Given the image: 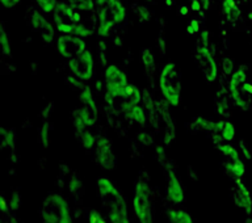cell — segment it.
<instances>
[{"instance_id": "ffe728a7", "label": "cell", "mask_w": 252, "mask_h": 223, "mask_svg": "<svg viewBox=\"0 0 252 223\" xmlns=\"http://www.w3.org/2000/svg\"><path fill=\"white\" fill-rule=\"evenodd\" d=\"M76 138H78V141L80 142V145H82L83 149L86 150H90V149H94V146H96V137H94L92 131L90 130V127L86 130H83L80 133H76Z\"/></svg>"}, {"instance_id": "d4e9b609", "label": "cell", "mask_w": 252, "mask_h": 223, "mask_svg": "<svg viewBox=\"0 0 252 223\" xmlns=\"http://www.w3.org/2000/svg\"><path fill=\"white\" fill-rule=\"evenodd\" d=\"M68 189L72 196H79L80 193H83V183L80 180V177L78 175H72L68 181Z\"/></svg>"}, {"instance_id": "7dc6e473", "label": "cell", "mask_w": 252, "mask_h": 223, "mask_svg": "<svg viewBox=\"0 0 252 223\" xmlns=\"http://www.w3.org/2000/svg\"><path fill=\"white\" fill-rule=\"evenodd\" d=\"M188 12H189V8L187 7V5H181V7L179 8V13H180L181 16L188 15Z\"/></svg>"}, {"instance_id": "74e56055", "label": "cell", "mask_w": 252, "mask_h": 223, "mask_svg": "<svg viewBox=\"0 0 252 223\" xmlns=\"http://www.w3.org/2000/svg\"><path fill=\"white\" fill-rule=\"evenodd\" d=\"M187 32H188V34H197V33L200 32V21L196 19H193L192 21L188 24Z\"/></svg>"}, {"instance_id": "6da1fadb", "label": "cell", "mask_w": 252, "mask_h": 223, "mask_svg": "<svg viewBox=\"0 0 252 223\" xmlns=\"http://www.w3.org/2000/svg\"><path fill=\"white\" fill-rule=\"evenodd\" d=\"M97 12V34L108 37L114 25L122 23L126 17V9L121 0H94Z\"/></svg>"}, {"instance_id": "681fc988", "label": "cell", "mask_w": 252, "mask_h": 223, "mask_svg": "<svg viewBox=\"0 0 252 223\" xmlns=\"http://www.w3.org/2000/svg\"><path fill=\"white\" fill-rule=\"evenodd\" d=\"M247 16H248V20H250V21H251V23H252V11L248 12Z\"/></svg>"}, {"instance_id": "cb8c5ba5", "label": "cell", "mask_w": 252, "mask_h": 223, "mask_svg": "<svg viewBox=\"0 0 252 223\" xmlns=\"http://www.w3.org/2000/svg\"><path fill=\"white\" fill-rule=\"evenodd\" d=\"M71 7H74L78 11H94V0H66Z\"/></svg>"}, {"instance_id": "60d3db41", "label": "cell", "mask_w": 252, "mask_h": 223, "mask_svg": "<svg viewBox=\"0 0 252 223\" xmlns=\"http://www.w3.org/2000/svg\"><path fill=\"white\" fill-rule=\"evenodd\" d=\"M198 43H201L202 46H209V32L208 31H204L200 33V39H198Z\"/></svg>"}, {"instance_id": "4fadbf2b", "label": "cell", "mask_w": 252, "mask_h": 223, "mask_svg": "<svg viewBox=\"0 0 252 223\" xmlns=\"http://www.w3.org/2000/svg\"><path fill=\"white\" fill-rule=\"evenodd\" d=\"M165 169H167V188H165V196L173 205H181L185 200L184 188L181 185L179 177H177L176 172L173 171V168L167 163L165 164Z\"/></svg>"}, {"instance_id": "d6a6232c", "label": "cell", "mask_w": 252, "mask_h": 223, "mask_svg": "<svg viewBox=\"0 0 252 223\" xmlns=\"http://www.w3.org/2000/svg\"><path fill=\"white\" fill-rule=\"evenodd\" d=\"M74 34L79 35V37H82V38H88V37H91V35H92V31H91V29H88V28L84 25V24L80 23L76 25V28H75Z\"/></svg>"}, {"instance_id": "ba28073f", "label": "cell", "mask_w": 252, "mask_h": 223, "mask_svg": "<svg viewBox=\"0 0 252 223\" xmlns=\"http://www.w3.org/2000/svg\"><path fill=\"white\" fill-rule=\"evenodd\" d=\"M246 82H247V74H246L244 68L240 67L236 71H234V74L231 75V79H230V84H228V90H230V94L232 96V100L242 109H247L252 97L244 88Z\"/></svg>"}, {"instance_id": "8d00e7d4", "label": "cell", "mask_w": 252, "mask_h": 223, "mask_svg": "<svg viewBox=\"0 0 252 223\" xmlns=\"http://www.w3.org/2000/svg\"><path fill=\"white\" fill-rule=\"evenodd\" d=\"M109 223H130L129 216L127 214H108Z\"/></svg>"}, {"instance_id": "f546056e", "label": "cell", "mask_w": 252, "mask_h": 223, "mask_svg": "<svg viewBox=\"0 0 252 223\" xmlns=\"http://www.w3.org/2000/svg\"><path fill=\"white\" fill-rule=\"evenodd\" d=\"M220 67H222V72L227 76H231L234 74V61L230 57H224L220 62Z\"/></svg>"}, {"instance_id": "e0dca14e", "label": "cell", "mask_w": 252, "mask_h": 223, "mask_svg": "<svg viewBox=\"0 0 252 223\" xmlns=\"http://www.w3.org/2000/svg\"><path fill=\"white\" fill-rule=\"evenodd\" d=\"M169 223H194L192 216L183 209L172 208L167 212Z\"/></svg>"}, {"instance_id": "44dd1931", "label": "cell", "mask_w": 252, "mask_h": 223, "mask_svg": "<svg viewBox=\"0 0 252 223\" xmlns=\"http://www.w3.org/2000/svg\"><path fill=\"white\" fill-rule=\"evenodd\" d=\"M0 137H1V149L15 150L16 147V134L12 129L0 127Z\"/></svg>"}, {"instance_id": "603a6c76", "label": "cell", "mask_w": 252, "mask_h": 223, "mask_svg": "<svg viewBox=\"0 0 252 223\" xmlns=\"http://www.w3.org/2000/svg\"><path fill=\"white\" fill-rule=\"evenodd\" d=\"M217 149L220 151L224 158H227V159H231V160H236V159H240V154L239 151L234 147L230 143H218L217 145Z\"/></svg>"}, {"instance_id": "e575fe53", "label": "cell", "mask_w": 252, "mask_h": 223, "mask_svg": "<svg viewBox=\"0 0 252 223\" xmlns=\"http://www.w3.org/2000/svg\"><path fill=\"white\" fill-rule=\"evenodd\" d=\"M88 223H108L101 213L97 210H91L88 213Z\"/></svg>"}, {"instance_id": "5bb4252c", "label": "cell", "mask_w": 252, "mask_h": 223, "mask_svg": "<svg viewBox=\"0 0 252 223\" xmlns=\"http://www.w3.org/2000/svg\"><path fill=\"white\" fill-rule=\"evenodd\" d=\"M79 101H80V108L83 109L84 114H86L87 121H88V126H94L96 124L98 118V110L94 102V94L88 86H84L80 90V95H79Z\"/></svg>"}, {"instance_id": "f5cc1de1", "label": "cell", "mask_w": 252, "mask_h": 223, "mask_svg": "<svg viewBox=\"0 0 252 223\" xmlns=\"http://www.w3.org/2000/svg\"><path fill=\"white\" fill-rule=\"evenodd\" d=\"M145 1H147V3H151V1H153V0H145Z\"/></svg>"}, {"instance_id": "7a4b0ae2", "label": "cell", "mask_w": 252, "mask_h": 223, "mask_svg": "<svg viewBox=\"0 0 252 223\" xmlns=\"http://www.w3.org/2000/svg\"><path fill=\"white\" fill-rule=\"evenodd\" d=\"M159 90L171 106H179L181 101V75L175 63L163 66L159 75Z\"/></svg>"}, {"instance_id": "9c48e42d", "label": "cell", "mask_w": 252, "mask_h": 223, "mask_svg": "<svg viewBox=\"0 0 252 223\" xmlns=\"http://www.w3.org/2000/svg\"><path fill=\"white\" fill-rule=\"evenodd\" d=\"M68 70L82 82H88L94 76V61L90 50H84L82 54L68 59Z\"/></svg>"}, {"instance_id": "4316f807", "label": "cell", "mask_w": 252, "mask_h": 223, "mask_svg": "<svg viewBox=\"0 0 252 223\" xmlns=\"http://www.w3.org/2000/svg\"><path fill=\"white\" fill-rule=\"evenodd\" d=\"M49 131H50V124L49 122H43V125L39 129V143L42 146L43 149L49 147L50 143V138H49Z\"/></svg>"}, {"instance_id": "816d5d0a", "label": "cell", "mask_w": 252, "mask_h": 223, "mask_svg": "<svg viewBox=\"0 0 252 223\" xmlns=\"http://www.w3.org/2000/svg\"><path fill=\"white\" fill-rule=\"evenodd\" d=\"M239 1H240V3H247L248 0H239Z\"/></svg>"}, {"instance_id": "2e32d148", "label": "cell", "mask_w": 252, "mask_h": 223, "mask_svg": "<svg viewBox=\"0 0 252 223\" xmlns=\"http://www.w3.org/2000/svg\"><path fill=\"white\" fill-rule=\"evenodd\" d=\"M31 23H32V28H33V31H35L41 35V38L45 43H51L53 42V39L55 37V31L53 25H51L49 21H47L42 15H41V12L34 11L32 13L31 17Z\"/></svg>"}, {"instance_id": "8fae6325", "label": "cell", "mask_w": 252, "mask_h": 223, "mask_svg": "<svg viewBox=\"0 0 252 223\" xmlns=\"http://www.w3.org/2000/svg\"><path fill=\"white\" fill-rule=\"evenodd\" d=\"M196 61L204 78L210 83L216 82L218 78V66H217L209 46L198 45L196 51Z\"/></svg>"}, {"instance_id": "52a82bcc", "label": "cell", "mask_w": 252, "mask_h": 223, "mask_svg": "<svg viewBox=\"0 0 252 223\" xmlns=\"http://www.w3.org/2000/svg\"><path fill=\"white\" fill-rule=\"evenodd\" d=\"M57 31L62 34H74L75 28L82 23V15L67 1H59L53 12Z\"/></svg>"}, {"instance_id": "ee69618b", "label": "cell", "mask_w": 252, "mask_h": 223, "mask_svg": "<svg viewBox=\"0 0 252 223\" xmlns=\"http://www.w3.org/2000/svg\"><path fill=\"white\" fill-rule=\"evenodd\" d=\"M3 223H19L17 218H16L13 214H7V216H3Z\"/></svg>"}, {"instance_id": "d590c367", "label": "cell", "mask_w": 252, "mask_h": 223, "mask_svg": "<svg viewBox=\"0 0 252 223\" xmlns=\"http://www.w3.org/2000/svg\"><path fill=\"white\" fill-rule=\"evenodd\" d=\"M240 15H242V11H240L239 5L235 4V5L230 9V12H228L227 15H226V17H227V20L230 23H235V21H238V20L240 19Z\"/></svg>"}, {"instance_id": "836d02e7", "label": "cell", "mask_w": 252, "mask_h": 223, "mask_svg": "<svg viewBox=\"0 0 252 223\" xmlns=\"http://www.w3.org/2000/svg\"><path fill=\"white\" fill-rule=\"evenodd\" d=\"M137 139L139 143H142L143 146H151L154 143V138L153 135L150 133H147V131H141V133H138L137 135Z\"/></svg>"}, {"instance_id": "9a60e30c", "label": "cell", "mask_w": 252, "mask_h": 223, "mask_svg": "<svg viewBox=\"0 0 252 223\" xmlns=\"http://www.w3.org/2000/svg\"><path fill=\"white\" fill-rule=\"evenodd\" d=\"M231 197L236 206L243 209L247 216L252 214V196L247 185L244 184L242 179H236L235 184L231 189Z\"/></svg>"}, {"instance_id": "4dcf8cb0", "label": "cell", "mask_w": 252, "mask_h": 223, "mask_svg": "<svg viewBox=\"0 0 252 223\" xmlns=\"http://www.w3.org/2000/svg\"><path fill=\"white\" fill-rule=\"evenodd\" d=\"M137 16L138 20H139V23H147L151 19V11H150L149 8L145 7V5H139L137 8Z\"/></svg>"}, {"instance_id": "f35d334b", "label": "cell", "mask_w": 252, "mask_h": 223, "mask_svg": "<svg viewBox=\"0 0 252 223\" xmlns=\"http://www.w3.org/2000/svg\"><path fill=\"white\" fill-rule=\"evenodd\" d=\"M235 0H222V13L224 16L227 15L230 9L235 5Z\"/></svg>"}, {"instance_id": "5b68a950", "label": "cell", "mask_w": 252, "mask_h": 223, "mask_svg": "<svg viewBox=\"0 0 252 223\" xmlns=\"http://www.w3.org/2000/svg\"><path fill=\"white\" fill-rule=\"evenodd\" d=\"M98 194L102 204L108 210V214H127V202L116 185L106 177H100L96 183Z\"/></svg>"}, {"instance_id": "8992f818", "label": "cell", "mask_w": 252, "mask_h": 223, "mask_svg": "<svg viewBox=\"0 0 252 223\" xmlns=\"http://www.w3.org/2000/svg\"><path fill=\"white\" fill-rule=\"evenodd\" d=\"M133 209L134 214L137 217L138 223H154L149 180L145 181L139 179L135 183L133 197Z\"/></svg>"}, {"instance_id": "1f68e13d", "label": "cell", "mask_w": 252, "mask_h": 223, "mask_svg": "<svg viewBox=\"0 0 252 223\" xmlns=\"http://www.w3.org/2000/svg\"><path fill=\"white\" fill-rule=\"evenodd\" d=\"M21 202H23V200H21V196H20V193H17V192L12 193L11 198H9V201H8L11 212H16V210H17L20 206H21Z\"/></svg>"}, {"instance_id": "30bf717a", "label": "cell", "mask_w": 252, "mask_h": 223, "mask_svg": "<svg viewBox=\"0 0 252 223\" xmlns=\"http://www.w3.org/2000/svg\"><path fill=\"white\" fill-rule=\"evenodd\" d=\"M57 50L63 58L71 59L87 50L84 38L75 34H61L57 39Z\"/></svg>"}, {"instance_id": "7c38bea8", "label": "cell", "mask_w": 252, "mask_h": 223, "mask_svg": "<svg viewBox=\"0 0 252 223\" xmlns=\"http://www.w3.org/2000/svg\"><path fill=\"white\" fill-rule=\"evenodd\" d=\"M94 158L98 167L105 171H110L116 167V155L112 149V142L108 138H98L94 146Z\"/></svg>"}, {"instance_id": "3957f363", "label": "cell", "mask_w": 252, "mask_h": 223, "mask_svg": "<svg viewBox=\"0 0 252 223\" xmlns=\"http://www.w3.org/2000/svg\"><path fill=\"white\" fill-rule=\"evenodd\" d=\"M41 218L46 223H74L70 205L62 194L51 193L43 200Z\"/></svg>"}, {"instance_id": "ab89813d", "label": "cell", "mask_w": 252, "mask_h": 223, "mask_svg": "<svg viewBox=\"0 0 252 223\" xmlns=\"http://www.w3.org/2000/svg\"><path fill=\"white\" fill-rule=\"evenodd\" d=\"M239 146H240V149H242V154H243V157L246 158V159H252V153H251V150H250V147H248V145L244 141H240L239 142Z\"/></svg>"}, {"instance_id": "f6af8a7d", "label": "cell", "mask_w": 252, "mask_h": 223, "mask_svg": "<svg viewBox=\"0 0 252 223\" xmlns=\"http://www.w3.org/2000/svg\"><path fill=\"white\" fill-rule=\"evenodd\" d=\"M158 43H159V51H160L161 55L165 54V41L163 37H160V38L158 39Z\"/></svg>"}, {"instance_id": "7bdbcfd3", "label": "cell", "mask_w": 252, "mask_h": 223, "mask_svg": "<svg viewBox=\"0 0 252 223\" xmlns=\"http://www.w3.org/2000/svg\"><path fill=\"white\" fill-rule=\"evenodd\" d=\"M201 8H202V3L200 0H192V4H190V9L193 12H200Z\"/></svg>"}, {"instance_id": "c3c4849f", "label": "cell", "mask_w": 252, "mask_h": 223, "mask_svg": "<svg viewBox=\"0 0 252 223\" xmlns=\"http://www.w3.org/2000/svg\"><path fill=\"white\" fill-rule=\"evenodd\" d=\"M201 3H204V7L205 9H208V3H209V0H200Z\"/></svg>"}, {"instance_id": "ac0fdd59", "label": "cell", "mask_w": 252, "mask_h": 223, "mask_svg": "<svg viewBox=\"0 0 252 223\" xmlns=\"http://www.w3.org/2000/svg\"><path fill=\"white\" fill-rule=\"evenodd\" d=\"M224 168L228 173H231L232 176H235L236 179H242L244 172H246V165H244L242 159H236V160L227 159V161L224 163Z\"/></svg>"}, {"instance_id": "b9f144b4", "label": "cell", "mask_w": 252, "mask_h": 223, "mask_svg": "<svg viewBox=\"0 0 252 223\" xmlns=\"http://www.w3.org/2000/svg\"><path fill=\"white\" fill-rule=\"evenodd\" d=\"M21 0H0V4H1V7L4 8H13L16 7L17 4H20Z\"/></svg>"}, {"instance_id": "f907efd6", "label": "cell", "mask_w": 252, "mask_h": 223, "mask_svg": "<svg viewBox=\"0 0 252 223\" xmlns=\"http://www.w3.org/2000/svg\"><path fill=\"white\" fill-rule=\"evenodd\" d=\"M165 4H167L168 7H171V5H172V0H165Z\"/></svg>"}, {"instance_id": "484cf974", "label": "cell", "mask_w": 252, "mask_h": 223, "mask_svg": "<svg viewBox=\"0 0 252 223\" xmlns=\"http://www.w3.org/2000/svg\"><path fill=\"white\" fill-rule=\"evenodd\" d=\"M235 126L232 124L231 121H226L224 122V126L222 131H220V137L222 139L226 142H231L234 141V138H235Z\"/></svg>"}, {"instance_id": "277c9868", "label": "cell", "mask_w": 252, "mask_h": 223, "mask_svg": "<svg viewBox=\"0 0 252 223\" xmlns=\"http://www.w3.org/2000/svg\"><path fill=\"white\" fill-rule=\"evenodd\" d=\"M104 88H105V94H104V100L108 104H113L117 101L118 98H125L126 92L129 90V80L127 76L122 70H120L116 64H108L105 67V72H104Z\"/></svg>"}, {"instance_id": "bcb514c9", "label": "cell", "mask_w": 252, "mask_h": 223, "mask_svg": "<svg viewBox=\"0 0 252 223\" xmlns=\"http://www.w3.org/2000/svg\"><path fill=\"white\" fill-rule=\"evenodd\" d=\"M51 109H53V102H50V104H49V105H47L46 108L42 110V116L45 120H47V118H49V114H50Z\"/></svg>"}, {"instance_id": "83f0119b", "label": "cell", "mask_w": 252, "mask_h": 223, "mask_svg": "<svg viewBox=\"0 0 252 223\" xmlns=\"http://www.w3.org/2000/svg\"><path fill=\"white\" fill-rule=\"evenodd\" d=\"M141 59L143 66L146 67V70L149 71L150 68H154V64H155V57H154L153 51L150 49H143L141 53Z\"/></svg>"}, {"instance_id": "d6986e66", "label": "cell", "mask_w": 252, "mask_h": 223, "mask_svg": "<svg viewBox=\"0 0 252 223\" xmlns=\"http://www.w3.org/2000/svg\"><path fill=\"white\" fill-rule=\"evenodd\" d=\"M125 116L129 118V120H131V121L141 126H145L146 122H147V114L145 113V109H143L141 105L133 106L131 109H129L126 112Z\"/></svg>"}, {"instance_id": "7402d4cb", "label": "cell", "mask_w": 252, "mask_h": 223, "mask_svg": "<svg viewBox=\"0 0 252 223\" xmlns=\"http://www.w3.org/2000/svg\"><path fill=\"white\" fill-rule=\"evenodd\" d=\"M0 50L5 57L12 58V47H11V39L8 37V33L5 31L4 24L0 27Z\"/></svg>"}, {"instance_id": "f1b7e54d", "label": "cell", "mask_w": 252, "mask_h": 223, "mask_svg": "<svg viewBox=\"0 0 252 223\" xmlns=\"http://www.w3.org/2000/svg\"><path fill=\"white\" fill-rule=\"evenodd\" d=\"M58 3V0H35V4H37L39 7V9L42 12H45V13H53Z\"/></svg>"}]
</instances>
